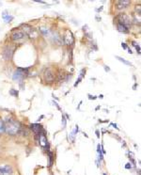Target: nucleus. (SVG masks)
<instances>
[{
  "instance_id": "obj_28",
  "label": "nucleus",
  "mask_w": 141,
  "mask_h": 175,
  "mask_svg": "<svg viewBox=\"0 0 141 175\" xmlns=\"http://www.w3.org/2000/svg\"><path fill=\"white\" fill-rule=\"evenodd\" d=\"M96 135H97V137H100V133L98 130H96Z\"/></svg>"
},
{
  "instance_id": "obj_3",
  "label": "nucleus",
  "mask_w": 141,
  "mask_h": 175,
  "mask_svg": "<svg viewBox=\"0 0 141 175\" xmlns=\"http://www.w3.org/2000/svg\"><path fill=\"white\" fill-rule=\"evenodd\" d=\"M23 29H22V31H23L26 35H28L30 38H37L38 37V32L36 29H34L32 26H28V25H23L22 26Z\"/></svg>"
},
{
  "instance_id": "obj_26",
  "label": "nucleus",
  "mask_w": 141,
  "mask_h": 175,
  "mask_svg": "<svg viewBox=\"0 0 141 175\" xmlns=\"http://www.w3.org/2000/svg\"><path fill=\"white\" fill-rule=\"evenodd\" d=\"M89 99H90V100H91V99H92V100L96 99V97H95V96H91V95H89Z\"/></svg>"
},
{
  "instance_id": "obj_24",
  "label": "nucleus",
  "mask_w": 141,
  "mask_h": 175,
  "mask_svg": "<svg viewBox=\"0 0 141 175\" xmlns=\"http://www.w3.org/2000/svg\"><path fill=\"white\" fill-rule=\"evenodd\" d=\"M135 48H136V51H137V53L139 54V53H140V47H139V45H135Z\"/></svg>"
},
{
  "instance_id": "obj_2",
  "label": "nucleus",
  "mask_w": 141,
  "mask_h": 175,
  "mask_svg": "<svg viewBox=\"0 0 141 175\" xmlns=\"http://www.w3.org/2000/svg\"><path fill=\"white\" fill-rule=\"evenodd\" d=\"M42 79L46 83H52L55 80V74L50 68H46L42 72Z\"/></svg>"
},
{
  "instance_id": "obj_14",
  "label": "nucleus",
  "mask_w": 141,
  "mask_h": 175,
  "mask_svg": "<svg viewBox=\"0 0 141 175\" xmlns=\"http://www.w3.org/2000/svg\"><path fill=\"white\" fill-rule=\"evenodd\" d=\"M116 58H118V60H120V61H121V62H122V63H124V64H126V65H130V66L132 65V63H131V62L127 61L126 59H124V58H121V57H116Z\"/></svg>"
},
{
  "instance_id": "obj_29",
  "label": "nucleus",
  "mask_w": 141,
  "mask_h": 175,
  "mask_svg": "<svg viewBox=\"0 0 141 175\" xmlns=\"http://www.w3.org/2000/svg\"><path fill=\"white\" fill-rule=\"evenodd\" d=\"M104 175H106V173H104Z\"/></svg>"
},
{
  "instance_id": "obj_10",
  "label": "nucleus",
  "mask_w": 141,
  "mask_h": 175,
  "mask_svg": "<svg viewBox=\"0 0 141 175\" xmlns=\"http://www.w3.org/2000/svg\"><path fill=\"white\" fill-rule=\"evenodd\" d=\"M30 128L33 132H34L36 135H40V131H41V125L40 124H38V123H33L30 125Z\"/></svg>"
},
{
  "instance_id": "obj_11",
  "label": "nucleus",
  "mask_w": 141,
  "mask_h": 175,
  "mask_svg": "<svg viewBox=\"0 0 141 175\" xmlns=\"http://www.w3.org/2000/svg\"><path fill=\"white\" fill-rule=\"evenodd\" d=\"M117 28L120 32H122V33H128V28H127V26H123V25H121V24H118V26H117Z\"/></svg>"
},
{
  "instance_id": "obj_7",
  "label": "nucleus",
  "mask_w": 141,
  "mask_h": 175,
  "mask_svg": "<svg viewBox=\"0 0 141 175\" xmlns=\"http://www.w3.org/2000/svg\"><path fill=\"white\" fill-rule=\"evenodd\" d=\"M25 72H27V70L21 69L19 68L14 73H13V80H22L25 77Z\"/></svg>"
},
{
  "instance_id": "obj_20",
  "label": "nucleus",
  "mask_w": 141,
  "mask_h": 175,
  "mask_svg": "<svg viewBox=\"0 0 141 175\" xmlns=\"http://www.w3.org/2000/svg\"><path fill=\"white\" fill-rule=\"evenodd\" d=\"M49 157H50V167H51L53 164V154L50 152H49Z\"/></svg>"
},
{
  "instance_id": "obj_4",
  "label": "nucleus",
  "mask_w": 141,
  "mask_h": 175,
  "mask_svg": "<svg viewBox=\"0 0 141 175\" xmlns=\"http://www.w3.org/2000/svg\"><path fill=\"white\" fill-rule=\"evenodd\" d=\"M63 41L67 45H72L74 43V38H73V34L70 29H66L64 32Z\"/></svg>"
},
{
  "instance_id": "obj_5",
  "label": "nucleus",
  "mask_w": 141,
  "mask_h": 175,
  "mask_svg": "<svg viewBox=\"0 0 141 175\" xmlns=\"http://www.w3.org/2000/svg\"><path fill=\"white\" fill-rule=\"evenodd\" d=\"M118 20L120 23L118 24H121V25H123V26H127L131 25L132 24V20H131V18L126 14V13H120L118 15Z\"/></svg>"
},
{
  "instance_id": "obj_23",
  "label": "nucleus",
  "mask_w": 141,
  "mask_h": 175,
  "mask_svg": "<svg viewBox=\"0 0 141 175\" xmlns=\"http://www.w3.org/2000/svg\"><path fill=\"white\" fill-rule=\"evenodd\" d=\"M5 174V171H4L3 168H0V175H4Z\"/></svg>"
},
{
  "instance_id": "obj_13",
  "label": "nucleus",
  "mask_w": 141,
  "mask_h": 175,
  "mask_svg": "<svg viewBox=\"0 0 141 175\" xmlns=\"http://www.w3.org/2000/svg\"><path fill=\"white\" fill-rule=\"evenodd\" d=\"M2 17H3L4 19L7 21V22H9V21H12V19H13V17H12V16H10L9 14H6V12H4L3 15H2Z\"/></svg>"
},
{
  "instance_id": "obj_21",
  "label": "nucleus",
  "mask_w": 141,
  "mask_h": 175,
  "mask_svg": "<svg viewBox=\"0 0 141 175\" xmlns=\"http://www.w3.org/2000/svg\"><path fill=\"white\" fill-rule=\"evenodd\" d=\"M9 93L12 94V95H15V96H18V91H15L14 90H12V91H9Z\"/></svg>"
},
{
  "instance_id": "obj_15",
  "label": "nucleus",
  "mask_w": 141,
  "mask_h": 175,
  "mask_svg": "<svg viewBox=\"0 0 141 175\" xmlns=\"http://www.w3.org/2000/svg\"><path fill=\"white\" fill-rule=\"evenodd\" d=\"M40 31L42 33L43 35H45V36L49 35V30L47 28H45V27H40Z\"/></svg>"
},
{
  "instance_id": "obj_12",
  "label": "nucleus",
  "mask_w": 141,
  "mask_h": 175,
  "mask_svg": "<svg viewBox=\"0 0 141 175\" xmlns=\"http://www.w3.org/2000/svg\"><path fill=\"white\" fill-rule=\"evenodd\" d=\"M40 144L41 146H46L48 144V141H47V138L44 135L40 134Z\"/></svg>"
},
{
  "instance_id": "obj_18",
  "label": "nucleus",
  "mask_w": 141,
  "mask_h": 175,
  "mask_svg": "<svg viewBox=\"0 0 141 175\" xmlns=\"http://www.w3.org/2000/svg\"><path fill=\"white\" fill-rule=\"evenodd\" d=\"M5 131V123L2 122V120H0V132Z\"/></svg>"
},
{
  "instance_id": "obj_19",
  "label": "nucleus",
  "mask_w": 141,
  "mask_h": 175,
  "mask_svg": "<svg viewBox=\"0 0 141 175\" xmlns=\"http://www.w3.org/2000/svg\"><path fill=\"white\" fill-rule=\"evenodd\" d=\"M62 125H63V128L66 127V118H65V116H62Z\"/></svg>"
},
{
  "instance_id": "obj_9",
  "label": "nucleus",
  "mask_w": 141,
  "mask_h": 175,
  "mask_svg": "<svg viewBox=\"0 0 141 175\" xmlns=\"http://www.w3.org/2000/svg\"><path fill=\"white\" fill-rule=\"evenodd\" d=\"M130 1L128 0H121V1H118L117 2V7H118V9H125L127 7L130 5Z\"/></svg>"
},
{
  "instance_id": "obj_1",
  "label": "nucleus",
  "mask_w": 141,
  "mask_h": 175,
  "mask_svg": "<svg viewBox=\"0 0 141 175\" xmlns=\"http://www.w3.org/2000/svg\"><path fill=\"white\" fill-rule=\"evenodd\" d=\"M19 130H20V123H18V122H15L13 120H9L5 124V131L9 135L14 136V135H16L19 132Z\"/></svg>"
},
{
  "instance_id": "obj_16",
  "label": "nucleus",
  "mask_w": 141,
  "mask_h": 175,
  "mask_svg": "<svg viewBox=\"0 0 141 175\" xmlns=\"http://www.w3.org/2000/svg\"><path fill=\"white\" fill-rule=\"evenodd\" d=\"M3 169H4V171H5V173H10V172L12 171V168H10L9 166H5V167H3Z\"/></svg>"
},
{
  "instance_id": "obj_27",
  "label": "nucleus",
  "mask_w": 141,
  "mask_h": 175,
  "mask_svg": "<svg viewBox=\"0 0 141 175\" xmlns=\"http://www.w3.org/2000/svg\"><path fill=\"white\" fill-rule=\"evenodd\" d=\"M121 46L123 47L124 49H127V46H126V44H125V43H122V44H121Z\"/></svg>"
},
{
  "instance_id": "obj_17",
  "label": "nucleus",
  "mask_w": 141,
  "mask_h": 175,
  "mask_svg": "<svg viewBox=\"0 0 141 175\" xmlns=\"http://www.w3.org/2000/svg\"><path fill=\"white\" fill-rule=\"evenodd\" d=\"M97 152H98V154L100 155V158L103 159V152H102L101 145H100V144H98V146H97Z\"/></svg>"
},
{
  "instance_id": "obj_22",
  "label": "nucleus",
  "mask_w": 141,
  "mask_h": 175,
  "mask_svg": "<svg viewBox=\"0 0 141 175\" xmlns=\"http://www.w3.org/2000/svg\"><path fill=\"white\" fill-rule=\"evenodd\" d=\"M125 169H132V164H131V163H127L126 166H125Z\"/></svg>"
},
{
  "instance_id": "obj_8",
  "label": "nucleus",
  "mask_w": 141,
  "mask_h": 175,
  "mask_svg": "<svg viewBox=\"0 0 141 175\" xmlns=\"http://www.w3.org/2000/svg\"><path fill=\"white\" fill-rule=\"evenodd\" d=\"M12 55H13V48H12L10 46H8L5 48L3 52V57L6 60H9L12 58Z\"/></svg>"
},
{
  "instance_id": "obj_25",
  "label": "nucleus",
  "mask_w": 141,
  "mask_h": 175,
  "mask_svg": "<svg viewBox=\"0 0 141 175\" xmlns=\"http://www.w3.org/2000/svg\"><path fill=\"white\" fill-rule=\"evenodd\" d=\"M104 70H105V72H109L110 69L108 68V66H104Z\"/></svg>"
},
{
  "instance_id": "obj_6",
  "label": "nucleus",
  "mask_w": 141,
  "mask_h": 175,
  "mask_svg": "<svg viewBox=\"0 0 141 175\" xmlns=\"http://www.w3.org/2000/svg\"><path fill=\"white\" fill-rule=\"evenodd\" d=\"M12 40H13V41H20L26 37V34H25L22 30H20V29H16V30H14V31L12 32Z\"/></svg>"
}]
</instances>
